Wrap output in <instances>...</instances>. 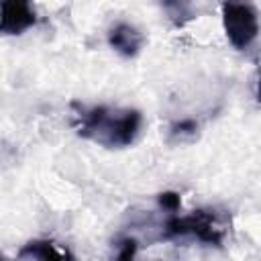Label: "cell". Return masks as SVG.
Segmentation results:
<instances>
[{"label": "cell", "mask_w": 261, "mask_h": 261, "mask_svg": "<svg viewBox=\"0 0 261 261\" xmlns=\"http://www.w3.org/2000/svg\"><path fill=\"white\" fill-rule=\"evenodd\" d=\"M222 27L230 45L239 51L249 49L259 33V18L253 4L224 2L222 6Z\"/></svg>", "instance_id": "3"}, {"label": "cell", "mask_w": 261, "mask_h": 261, "mask_svg": "<svg viewBox=\"0 0 261 261\" xmlns=\"http://www.w3.org/2000/svg\"><path fill=\"white\" fill-rule=\"evenodd\" d=\"M137 251V241L135 239H124L116 245V261H133Z\"/></svg>", "instance_id": "8"}, {"label": "cell", "mask_w": 261, "mask_h": 261, "mask_svg": "<svg viewBox=\"0 0 261 261\" xmlns=\"http://www.w3.org/2000/svg\"><path fill=\"white\" fill-rule=\"evenodd\" d=\"M157 200H159V204H161L165 210H169V212H177L179 206H181L179 194H175V192H163V194H159Z\"/></svg>", "instance_id": "9"}, {"label": "cell", "mask_w": 261, "mask_h": 261, "mask_svg": "<svg viewBox=\"0 0 261 261\" xmlns=\"http://www.w3.org/2000/svg\"><path fill=\"white\" fill-rule=\"evenodd\" d=\"M143 33L128 22H116L108 31V45L122 57H135L143 47Z\"/></svg>", "instance_id": "5"}, {"label": "cell", "mask_w": 261, "mask_h": 261, "mask_svg": "<svg viewBox=\"0 0 261 261\" xmlns=\"http://www.w3.org/2000/svg\"><path fill=\"white\" fill-rule=\"evenodd\" d=\"M18 257L33 261H75V257L67 249L59 247L55 241L49 239H33L24 243L18 251Z\"/></svg>", "instance_id": "6"}, {"label": "cell", "mask_w": 261, "mask_h": 261, "mask_svg": "<svg viewBox=\"0 0 261 261\" xmlns=\"http://www.w3.org/2000/svg\"><path fill=\"white\" fill-rule=\"evenodd\" d=\"M71 110L75 133L106 149H122L133 145L143 126V114L135 108L104 104L86 106L71 102Z\"/></svg>", "instance_id": "1"}, {"label": "cell", "mask_w": 261, "mask_h": 261, "mask_svg": "<svg viewBox=\"0 0 261 261\" xmlns=\"http://www.w3.org/2000/svg\"><path fill=\"white\" fill-rule=\"evenodd\" d=\"M37 14L24 0H6L0 4V35H22L35 27Z\"/></svg>", "instance_id": "4"}, {"label": "cell", "mask_w": 261, "mask_h": 261, "mask_svg": "<svg viewBox=\"0 0 261 261\" xmlns=\"http://www.w3.org/2000/svg\"><path fill=\"white\" fill-rule=\"evenodd\" d=\"M196 133H198V124H196V120H190V118L188 120H179V122H175L171 126V137H175L179 141L192 139Z\"/></svg>", "instance_id": "7"}, {"label": "cell", "mask_w": 261, "mask_h": 261, "mask_svg": "<svg viewBox=\"0 0 261 261\" xmlns=\"http://www.w3.org/2000/svg\"><path fill=\"white\" fill-rule=\"evenodd\" d=\"M192 237L200 243L220 247L224 239V228L212 210H194L190 214H171L161 230V239Z\"/></svg>", "instance_id": "2"}]
</instances>
